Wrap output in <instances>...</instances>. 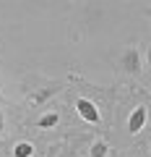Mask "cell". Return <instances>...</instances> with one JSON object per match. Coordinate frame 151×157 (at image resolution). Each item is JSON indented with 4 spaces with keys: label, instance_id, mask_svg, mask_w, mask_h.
Here are the masks:
<instances>
[{
    "label": "cell",
    "instance_id": "obj_1",
    "mask_svg": "<svg viewBox=\"0 0 151 157\" xmlns=\"http://www.w3.org/2000/svg\"><path fill=\"white\" fill-rule=\"evenodd\" d=\"M120 68H123L125 73H130V76H138V73L143 71V60H141L138 45H128L123 50V55H120Z\"/></svg>",
    "mask_w": 151,
    "mask_h": 157
},
{
    "label": "cell",
    "instance_id": "obj_2",
    "mask_svg": "<svg viewBox=\"0 0 151 157\" xmlns=\"http://www.w3.org/2000/svg\"><path fill=\"white\" fill-rule=\"evenodd\" d=\"M76 113H78L81 121H86V123H91V126L102 123V110L96 107L94 100H89V97H76Z\"/></svg>",
    "mask_w": 151,
    "mask_h": 157
},
{
    "label": "cell",
    "instance_id": "obj_3",
    "mask_svg": "<svg viewBox=\"0 0 151 157\" xmlns=\"http://www.w3.org/2000/svg\"><path fill=\"white\" fill-rule=\"evenodd\" d=\"M146 121H149V110H146L143 105L133 107V113L128 115V134H130V136L141 134V131H143V126H146Z\"/></svg>",
    "mask_w": 151,
    "mask_h": 157
},
{
    "label": "cell",
    "instance_id": "obj_4",
    "mask_svg": "<svg viewBox=\"0 0 151 157\" xmlns=\"http://www.w3.org/2000/svg\"><path fill=\"white\" fill-rule=\"evenodd\" d=\"M57 92H60V84H52V86H45V89H39V92H31V94L26 97V102L31 107H42L45 105L47 100H50V97H55Z\"/></svg>",
    "mask_w": 151,
    "mask_h": 157
},
{
    "label": "cell",
    "instance_id": "obj_5",
    "mask_svg": "<svg viewBox=\"0 0 151 157\" xmlns=\"http://www.w3.org/2000/svg\"><path fill=\"white\" fill-rule=\"evenodd\" d=\"M57 123H60V113L57 110H45L37 121H34V126H37L39 131H50V128H55Z\"/></svg>",
    "mask_w": 151,
    "mask_h": 157
},
{
    "label": "cell",
    "instance_id": "obj_6",
    "mask_svg": "<svg viewBox=\"0 0 151 157\" xmlns=\"http://www.w3.org/2000/svg\"><path fill=\"white\" fill-rule=\"evenodd\" d=\"M11 152H13V157H34L37 155V147H34V141H29V139H18Z\"/></svg>",
    "mask_w": 151,
    "mask_h": 157
},
{
    "label": "cell",
    "instance_id": "obj_7",
    "mask_svg": "<svg viewBox=\"0 0 151 157\" xmlns=\"http://www.w3.org/2000/svg\"><path fill=\"white\" fill-rule=\"evenodd\" d=\"M110 144H107L104 139H96V141H91V147H89V152H86V155L89 157H107L110 155Z\"/></svg>",
    "mask_w": 151,
    "mask_h": 157
},
{
    "label": "cell",
    "instance_id": "obj_8",
    "mask_svg": "<svg viewBox=\"0 0 151 157\" xmlns=\"http://www.w3.org/2000/svg\"><path fill=\"white\" fill-rule=\"evenodd\" d=\"M0 131H5V121H3V110H0Z\"/></svg>",
    "mask_w": 151,
    "mask_h": 157
},
{
    "label": "cell",
    "instance_id": "obj_9",
    "mask_svg": "<svg viewBox=\"0 0 151 157\" xmlns=\"http://www.w3.org/2000/svg\"><path fill=\"white\" fill-rule=\"evenodd\" d=\"M146 60H149V68H151V47L146 50Z\"/></svg>",
    "mask_w": 151,
    "mask_h": 157
},
{
    "label": "cell",
    "instance_id": "obj_10",
    "mask_svg": "<svg viewBox=\"0 0 151 157\" xmlns=\"http://www.w3.org/2000/svg\"><path fill=\"white\" fill-rule=\"evenodd\" d=\"M68 155H70V152H68V149H65V152H63V155H60V157H68Z\"/></svg>",
    "mask_w": 151,
    "mask_h": 157
},
{
    "label": "cell",
    "instance_id": "obj_11",
    "mask_svg": "<svg viewBox=\"0 0 151 157\" xmlns=\"http://www.w3.org/2000/svg\"><path fill=\"white\" fill-rule=\"evenodd\" d=\"M149 157H151V149H149Z\"/></svg>",
    "mask_w": 151,
    "mask_h": 157
}]
</instances>
